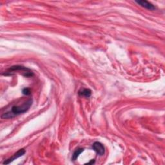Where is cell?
<instances>
[{"label":"cell","instance_id":"obj_1","mask_svg":"<svg viewBox=\"0 0 165 165\" xmlns=\"http://www.w3.org/2000/svg\"><path fill=\"white\" fill-rule=\"evenodd\" d=\"M32 105V100H29L28 101L22 103L21 105H14L12 106L11 110L7 112L4 113L2 115V119H10L23 114L29 110V108Z\"/></svg>","mask_w":165,"mask_h":165},{"label":"cell","instance_id":"obj_2","mask_svg":"<svg viewBox=\"0 0 165 165\" xmlns=\"http://www.w3.org/2000/svg\"><path fill=\"white\" fill-rule=\"evenodd\" d=\"M17 71H21V72H24L26 77H30L33 75V73L32 72V71L30 69L24 67H21V66H14V67H12L9 68L3 75H11L14 72H17Z\"/></svg>","mask_w":165,"mask_h":165},{"label":"cell","instance_id":"obj_3","mask_svg":"<svg viewBox=\"0 0 165 165\" xmlns=\"http://www.w3.org/2000/svg\"><path fill=\"white\" fill-rule=\"evenodd\" d=\"M92 149L95 151L97 155L102 156L105 154V149L103 144L100 142H95L92 144Z\"/></svg>","mask_w":165,"mask_h":165},{"label":"cell","instance_id":"obj_4","mask_svg":"<svg viewBox=\"0 0 165 165\" xmlns=\"http://www.w3.org/2000/svg\"><path fill=\"white\" fill-rule=\"evenodd\" d=\"M25 152H25V149H20V150H18L16 154H14V155H13V156L12 157L5 160V161H4L3 164H10L11 163H12V161H14V160H16V159L23 156V155L25 154Z\"/></svg>","mask_w":165,"mask_h":165},{"label":"cell","instance_id":"obj_5","mask_svg":"<svg viewBox=\"0 0 165 165\" xmlns=\"http://www.w3.org/2000/svg\"><path fill=\"white\" fill-rule=\"evenodd\" d=\"M135 3L139 5L142 7H144L150 11H154L155 9V6L147 1H136Z\"/></svg>","mask_w":165,"mask_h":165},{"label":"cell","instance_id":"obj_6","mask_svg":"<svg viewBox=\"0 0 165 165\" xmlns=\"http://www.w3.org/2000/svg\"><path fill=\"white\" fill-rule=\"evenodd\" d=\"M78 94L80 96L90 97L92 95V91L90 90V89L84 88V89H81V90L79 91Z\"/></svg>","mask_w":165,"mask_h":165},{"label":"cell","instance_id":"obj_7","mask_svg":"<svg viewBox=\"0 0 165 165\" xmlns=\"http://www.w3.org/2000/svg\"><path fill=\"white\" fill-rule=\"evenodd\" d=\"M83 151H84V148H79L75 150L72 155V159L73 160V161H75V160H76L78 157L79 156V155L81 154Z\"/></svg>","mask_w":165,"mask_h":165},{"label":"cell","instance_id":"obj_8","mask_svg":"<svg viewBox=\"0 0 165 165\" xmlns=\"http://www.w3.org/2000/svg\"><path fill=\"white\" fill-rule=\"evenodd\" d=\"M22 92H23V94H25V95H26V96H29V95H30V93H31L30 89L29 88H24V89H23V90Z\"/></svg>","mask_w":165,"mask_h":165},{"label":"cell","instance_id":"obj_9","mask_svg":"<svg viewBox=\"0 0 165 165\" xmlns=\"http://www.w3.org/2000/svg\"><path fill=\"white\" fill-rule=\"evenodd\" d=\"M95 163V160H94V159H92V160H91V161H90V162L88 163L87 164H93V163Z\"/></svg>","mask_w":165,"mask_h":165}]
</instances>
